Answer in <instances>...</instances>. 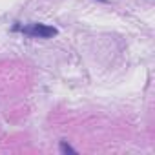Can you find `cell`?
I'll return each instance as SVG.
<instances>
[{"label": "cell", "mask_w": 155, "mask_h": 155, "mask_svg": "<svg viewBox=\"0 0 155 155\" xmlns=\"http://www.w3.org/2000/svg\"><path fill=\"white\" fill-rule=\"evenodd\" d=\"M13 31H22V35L33 37V38H51V37H55V35L58 33L57 28L46 26V24H38V22L28 24V26H24V28H20V26L17 24V26H13Z\"/></svg>", "instance_id": "6da1fadb"}, {"label": "cell", "mask_w": 155, "mask_h": 155, "mask_svg": "<svg viewBox=\"0 0 155 155\" xmlns=\"http://www.w3.org/2000/svg\"><path fill=\"white\" fill-rule=\"evenodd\" d=\"M60 151H62V153H77L69 144H66V140H62V142H60Z\"/></svg>", "instance_id": "7a4b0ae2"}, {"label": "cell", "mask_w": 155, "mask_h": 155, "mask_svg": "<svg viewBox=\"0 0 155 155\" xmlns=\"http://www.w3.org/2000/svg\"><path fill=\"white\" fill-rule=\"evenodd\" d=\"M101 2H108V0H101Z\"/></svg>", "instance_id": "3957f363"}]
</instances>
